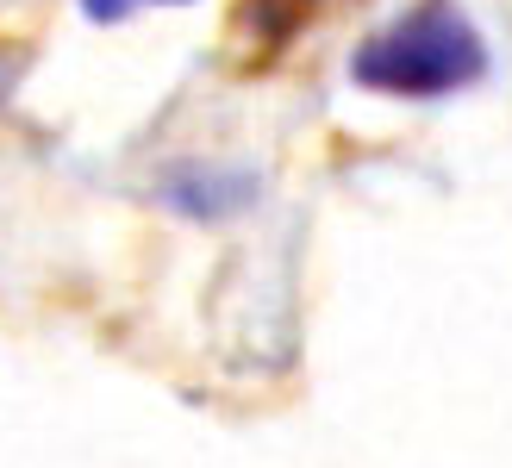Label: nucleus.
Listing matches in <instances>:
<instances>
[{
	"label": "nucleus",
	"instance_id": "1",
	"mask_svg": "<svg viewBox=\"0 0 512 468\" xmlns=\"http://www.w3.org/2000/svg\"><path fill=\"white\" fill-rule=\"evenodd\" d=\"M488 38L456 0H419L350 50V82L381 100H450L488 82Z\"/></svg>",
	"mask_w": 512,
	"mask_h": 468
},
{
	"label": "nucleus",
	"instance_id": "2",
	"mask_svg": "<svg viewBox=\"0 0 512 468\" xmlns=\"http://www.w3.org/2000/svg\"><path fill=\"white\" fill-rule=\"evenodd\" d=\"M138 7H194V0H82V13H88L94 25H113V19H125V13H138Z\"/></svg>",
	"mask_w": 512,
	"mask_h": 468
}]
</instances>
